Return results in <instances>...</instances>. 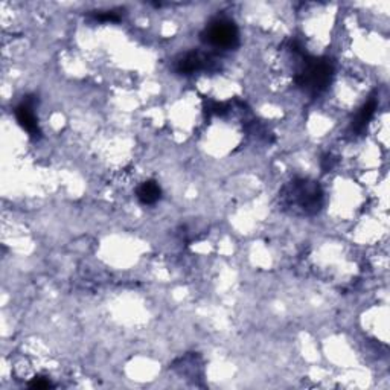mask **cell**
<instances>
[{"mask_svg": "<svg viewBox=\"0 0 390 390\" xmlns=\"http://www.w3.org/2000/svg\"><path fill=\"white\" fill-rule=\"evenodd\" d=\"M302 58V65L299 72L296 75V83L299 87H302L310 95H319L330 86L334 67L333 63L328 58H313L303 54L301 49L299 52Z\"/></svg>", "mask_w": 390, "mask_h": 390, "instance_id": "obj_1", "label": "cell"}, {"mask_svg": "<svg viewBox=\"0 0 390 390\" xmlns=\"http://www.w3.org/2000/svg\"><path fill=\"white\" fill-rule=\"evenodd\" d=\"M201 40L204 43L215 49L232 50L240 45V30L232 20L218 17L204 28L201 33Z\"/></svg>", "mask_w": 390, "mask_h": 390, "instance_id": "obj_2", "label": "cell"}, {"mask_svg": "<svg viewBox=\"0 0 390 390\" xmlns=\"http://www.w3.org/2000/svg\"><path fill=\"white\" fill-rule=\"evenodd\" d=\"M291 195L297 206H299L305 213H316L322 208L323 192L319 184L314 182H294L291 188Z\"/></svg>", "mask_w": 390, "mask_h": 390, "instance_id": "obj_3", "label": "cell"}, {"mask_svg": "<svg viewBox=\"0 0 390 390\" xmlns=\"http://www.w3.org/2000/svg\"><path fill=\"white\" fill-rule=\"evenodd\" d=\"M34 104H35L34 99L26 98L23 102H20V104L16 107L14 115L20 127L26 130L29 136L40 138L42 131H40V127H38V119L34 111Z\"/></svg>", "mask_w": 390, "mask_h": 390, "instance_id": "obj_4", "label": "cell"}, {"mask_svg": "<svg viewBox=\"0 0 390 390\" xmlns=\"http://www.w3.org/2000/svg\"><path fill=\"white\" fill-rule=\"evenodd\" d=\"M211 63V58L201 52H186L176 60V72L180 75H192L208 69Z\"/></svg>", "mask_w": 390, "mask_h": 390, "instance_id": "obj_5", "label": "cell"}, {"mask_svg": "<svg viewBox=\"0 0 390 390\" xmlns=\"http://www.w3.org/2000/svg\"><path fill=\"white\" fill-rule=\"evenodd\" d=\"M377 106H378L377 98H371L360 110H358V113L355 115V118L352 119V124H351L352 133H357V135H360V133H363L366 130L367 124H369V122H371V119L375 115Z\"/></svg>", "mask_w": 390, "mask_h": 390, "instance_id": "obj_6", "label": "cell"}, {"mask_svg": "<svg viewBox=\"0 0 390 390\" xmlns=\"http://www.w3.org/2000/svg\"><path fill=\"white\" fill-rule=\"evenodd\" d=\"M162 199V188L159 183L148 180L142 183L138 188V200L145 204V206H151V204H156Z\"/></svg>", "mask_w": 390, "mask_h": 390, "instance_id": "obj_7", "label": "cell"}, {"mask_svg": "<svg viewBox=\"0 0 390 390\" xmlns=\"http://www.w3.org/2000/svg\"><path fill=\"white\" fill-rule=\"evenodd\" d=\"M96 20H99V22H119V14L115 13V11H104V13H99L95 16Z\"/></svg>", "mask_w": 390, "mask_h": 390, "instance_id": "obj_8", "label": "cell"}, {"mask_svg": "<svg viewBox=\"0 0 390 390\" xmlns=\"http://www.w3.org/2000/svg\"><path fill=\"white\" fill-rule=\"evenodd\" d=\"M29 387H30V389H37V390H40V389H49V387H52V384H50L49 379H46V378H43V377H37V378L33 379V381L29 383Z\"/></svg>", "mask_w": 390, "mask_h": 390, "instance_id": "obj_9", "label": "cell"}]
</instances>
